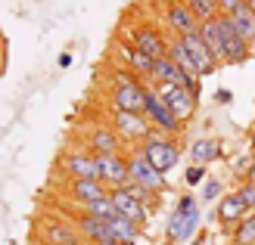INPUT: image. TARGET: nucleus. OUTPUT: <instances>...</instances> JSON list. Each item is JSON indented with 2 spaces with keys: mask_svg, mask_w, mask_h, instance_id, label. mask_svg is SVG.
I'll use <instances>...</instances> for the list:
<instances>
[{
  "mask_svg": "<svg viewBox=\"0 0 255 245\" xmlns=\"http://www.w3.org/2000/svg\"><path fill=\"white\" fill-rule=\"evenodd\" d=\"M112 84H109V106L116 109H128V112H143L146 102V81L128 66H112Z\"/></svg>",
  "mask_w": 255,
  "mask_h": 245,
  "instance_id": "nucleus-1",
  "label": "nucleus"
},
{
  "mask_svg": "<svg viewBox=\"0 0 255 245\" xmlns=\"http://www.w3.org/2000/svg\"><path fill=\"white\" fill-rule=\"evenodd\" d=\"M199 221H202V211H199L196 196L184 192V196L177 199V205H174L168 224H165V245L190 242V239L199 233Z\"/></svg>",
  "mask_w": 255,
  "mask_h": 245,
  "instance_id": "nucleus-2",
  "label": "nucleus"
},
{
  "mask_svg": "<svg viewBox=\"0 0 255 245\" xmlns=\"http://www.w3.org/2000/svg\"><path fill=\"white\" fill-rule=\"evenodd\" d=\"M143 156L152 162V167H159L162 174H171L177 164H181V156H184V146H181V137H171V134H159L152 131L143 143Z\"/></svg>",
  "mask_w": 255,
  "mask_h": 245,
  "instance_id": "nucleus-3",
  "label": "nucleus"
},
{
  "mask_svg": "<svg viewBox=\"0 0 255 245\" xmlns=\"http://www.w3.org/2000/svg\"><path fill=\"white\" fill-rule=\"evenodd\" d=\"M128 41H131L137 50H143L146 56L159 59V56H168V41H171V31L159 22H137L128 28Z\"/></svg>",
  "mask_w": 255,
  "mask_h": 245,
  "instance_id": "nucleus-4",
  "label": "nucleus"
},
{
  "mask_svg": "<svg viewBox=\"0 0 255 245\" xmlns=\"http://www.w3.org/2000/svg\"><path fill=\"white\" fill-rule=\"evenodd\" d=\"M109 124L116 127V134L125 140V146H140L152 134V124L143 112H128V109L109 106Z\"/></svg>",
  "mask_w": 255,
  "mask_h": 245,
  "instance_id": "nucleus-5",
  "label": "nucleus"
},
{
  "mask_svg": "<svg viewBox=\"0 0 255 245\" xmlns=\"http://www.w3.org/2000/svg\"><path fill=\"white\" fill-rule=\"evenodd\" d=\"M168 174H162L159 167H152V162L143 156V149L140 146H128V180H134V183L146 186L149 192H162L168 189Z\"/></svg>",
  "mask_w": 255,
  "mask_h": 245,
  "instance_id": "nucleus-6",
  "label": "nucleus"
},
{
  "mask_svg": "<svg viewBox=\"0 0 255 245\" xmlns=\"http://www.w3.org/2000/svg\"><path fill=\"white\" fill-rule=\"evenodd\" d=\"M156 87V93L168 102V109L177 115V121H181L184 127L196 118V109H199V96L193 93L190 87L184 84H168V81H162V84H152Z\"/></svg>",
  "mask_w": 255,
  "mask_h": 245,
  "instance_id": "nucleus-7",
  "label": "nucleus"
},
{
  "mask_svg": "<svg viewBox=\"0 0 255 245\" xmlns=\"http://www.w3.org/2000/svg\"><path fill=\"white\" fill-rule=\"evenodd\" d=\"M143 115L149 118L152 124V131H159V134H171V137H181L187 127L177 121V115L168 109V102H165L159 93H156V87L146 84V102H143Z\"/></svg>",
  "mask_w": 255,
  "mask_h": 245,
  "instance_id": "nucleus-8",
  "label": "nucleus"
},
{
  "mask_svg": "<svg viewBox=\"0 0 255 245\" xmlns=\"http://www.w3.org/2000/svg\"><path fill=\"white\" fill-rule=\"evenodd\" d=\"M215 22H218L221 44H224V66H243V62H249L252 59V44L234 28L231 16H227V12H218Z\"/></svg>",
  "mask_w": 255,
  "mask_h": 245,
  "instance_id": "nucleus-9",
  "label": "nucleus"
},
{
  "mask_svg": "<svg viewBox=\"0 0 255 245\" xmlns=\"http://www.w3.org/2000/svg\"><path fill=\"white\" fill-rule=\"evenodd\" d=\"M162 25L171 34H193L199 31V19L193 16V9L187 6V0H162Z\"/></svg>",
  "mask_w": 255,
  "mask_h": 245,
  "instance_id": "nucleus-10",
  "label": "nucleus"
},
{
  "mask_svg": "<svg viewBox=\"0 0 255 245\" xmlns=\"http://www.w3.org/2000/svg\"><path fill=\"white\" fill-rule=\"evenodd\" d=\"M59 171L66 174V180H81V177H97L100 180V167H97V156L87 146L78 149H66L59 159Z\"/></svg>",
  "mask_w": 255,
  "mask_h": 245,
  "instance_id": "nucleus-11",
  "label": "nucleus"
},
{
  "mask_svg": "<svg viewBox=\"0 0 255 245\" xmlns=\"http://www.w3.org/2000/svg\"><path fill=\"white\" fill-rule=\"evenodd\" d=\"M84 146L94 152V156H112V152H128L125 140L116 134V127L109 121H97L91 124V131L84 134Z\"/></svg>",
  "mask_w": 255,
  "mask_h": 245,
  "instance_id": "nucleus-12",
  "label": "nucleus"
},
{
  "mask_svg": "<svg viewBox=\"0 0 255 245\" xmlns=\"http://www.w3.org/2000/svg\"><path fill=\"white\" fill-rule=\"evenodd\" d=\"M109 196H112V202H116V211H119V214L131 217V221H134V224H140V227L149 221L152 205H146L143 199H137L128 186H112V189H109Z\"/></svg>",
  "mask_w": 255,
  "mask_h": 245,
  "instance_id": "nucleus-13",
  "label": "nucleus"
},
{
  "mask_svg": "<svg viewBox=\"0 0 255 245\" xmlns=\"http://www.w3.org/2000/svg\"><path fill=\"white\" fill-rule=\"evenodd\" d=\"M181 41H184V47H187V53L193 56V62H196L199 78H209V75H215V72L221 69V62L215 59V53L209 50V44L202 41L199 31H193V34H181Z\"/></svg>",
  "mask_w": 255,
  "mask_h": 245,
  "instance_id": "nucleus-14",
  "label": "nucleus"
},
{
  "mask_svg": "<svg viewBox=\"0 0 255 245\" xmlns=\"http://www.w3.org/2000/svg\"><path fill=\"white\" fill-rule=\"evenodd\" d=\"M249 214V205L243 202V196H240L237 189H231V192H224V196L218 199V208H215V221L221 224V230H231L243 221V217Z\"/></svg>",
  "mask_w": 255,
  "mask_h": 245,
  "instance_id": "nucleus-15",
  "label": "nucleus"
},
{
  "mask_svg": "<svg viewBox=\"0 0 255 245\" xmlns=\"http://www.w3.org/2000/svg\"><path fill=\"white\" fill-rule=\"evenodd\" d=\"M37 236H41V245H84V236L78 233V227L66 221H44Z\"/></svg>",
  "mask_w": 255,
  "mask_h": 245,
  "instance_id": "nucleus-16",
  "label": "nucleus"
},
{
  "mask_svg": "<svg viewBox=\"0 0 255 245\" xmlns=\"http://www.w3.org/2000/svg\"><path fill=\"white\" fill-rule=\"evenodd\" d=\"M116 53L122 56V66H128L137 78H143L146 84H152V62H156L152 56H146L143 50H137L131 41H119L116 44Z\"/></svg>",
  "mask_w": 255,
  "mask_h": 245,
  "instance_id": "nucleus-17",
  "label": "nucleus"
},
{
  "mask_svg": "<svg viewBox=\"0 0 255 245\" xmlns=\"http://www.w3.org/2000/svg\"><path fill=\"white\" fill-rule=\"evenodd\" d=\"M100 167V180L112 189V186H125L128 183V152H112V156H97Z\"/></svg>",
  "mask_w": 255,
  "mask_h": 245,
  "instance_id": "nucleus-18",
  "label": "nucleus"
},
{
  "mask_svg": "<svg viewBox=\"0 0 255 245\" xmlns=\"http://www.w3.org/2000/svg\"><path fill=\"white\" fill-rule=\"evenodd\" d=\"M75 227H78V233L84 236V242H103V245H116V233H112L109 221L103 217H91V214H78L75 217Z\"/></svg>",
  "mask_w": 255,
  "mask_h": 245,
  "instance_id": "nucleus-19",
  "label": "nucleus"
},
{
  "mask_svg": "<svg viewBox=\"0 0 255 245\" xmlns=\"http://www.w3.org/2000/svg\"><path fill=\"white\" fill-rule=\"evenodd\" d=\"M66 192L75 205H84V202H94L100 196H109V186L97 177H81V180H66Z\"/></svg>",
  "mask_w": 255,
  "mask_h": 245,
  "instance_id": "nucleus-20",
  "label": "nucleus"
},
{
  "mask_svg": "<svg viewBox=\"0 0 255 245\" xmlns=\"http://www.w3.org/2000/svg\"><path fill=\"white\" fill-rule=\"evenodd\" d=\"M187 156L193 164H215L218 159H224V143L218 137H196L193 143L187 146Z\"/></svg>",
  "mask_w": 255,
  "mask_h": 245,
  "instance_id": "nucleus-21",
  "label": "nucleus"
},
{
  "mask_svg": "<svg viewBox=\"0 0 255 245\" xmlns=\"http://www.w3.org/2000/svg\"><path fill=\"white\" fill-rule=\"evenodd\" d=\"M109 227H112V233H116V239H119L122 245H137V242H140V233H143V227L134 224L131 217H125V214L109 217Z\"/></svg>",
  "mask_w": 255,
  "mask_h": 245,
  "instance_id": "nucleus-22",
  "label": "nucleus"
},
{
  "mask_svg": "<svg viewBox=\"0 0 255 245\" xmlns=\"http://www.w3.org/2000/svg\"><path fill=\"white\" fill-rule=\"evenodd\" d=\"M227 16H231L234 28H237L240 34H243L249 44H255V9L243 3V6H237L234 12H227Z\"/></svg>",
  "mask_w": 255,
  "mask_h": 245,
  "instance_id": "nucleus-23",
  "label": "nucleus"
},
{
  "mask_svg": "<svg viewBox=\"0 0 255 245\" xmlns=\"http://www.w3.org/2000/svg\"><path fill=\"white\" fill-rule=\"evenodd\" d=\"M199 34H202V41L209 44V50L215 53V59L224 66V44H221V31H218V22L209 19V22H202L199 25Z\"/></svg>",
  "mask_w": 255,
  "mask_h": 245,
  "instance_id": "nucleus-24",
  "label": "nucleus"
},
{
  "mask_svg": "<svg viewBox=\"0 0 255 245\" xmlns=\"http://www.w3.org/2000/svg\"><path fill=\"white\" fill-rule=\"evenodd\" d=\"M78 211L81 214H91V217H103V221H109V217H116V202H112V196H100L94 202H84L78 205Z\"/></svg>",
  "mask_w": 255,
  "mask_h": 245,
  "instance_id": "nucleus-25",
  "label": "nucleus"
},
{
  "mask_svg": "<svg viewBox=\"0 0 255 245\" xmlns=\"http://www.w3.org/2000/svg\"><path fill=\"white\" fill-rule=\"evenodd\" d=\"M231 245H255V211H249L231 230Z\"/></svg>",
  "mask_w": 255,
  "mask_h": 245,
  "instance_id": "nucleus-26",
  "label": "nucleus"
},
{
  "mask_svg": "<svg viewBox=\"0 0 255 245\" xmlns=\"http://www.w3.org/2000/svg\"><path fill=\"white\" fill-rule=\"evenodd\" d=\"M187 6L193 9V16L199 19V22H209V19H215L218 16V0H187Z\"/></svg>",
  "mask_w": 255,
  "mask_h": 245,
  "instance_id": "nucleus-27",
  "label": "nucleus"
},
{
  "mask_svg": "<svg viewBox=\"0 0 255 245\" xmlns=\"http://www.w3.org/2000/svg\"><path fill=\"white\" fill-rule=\"evenodd\" d=\"M224 196V183L218 177H206V183H202V202H218Z\"/></svg>",
  "mask_w": 255,
  "mask_h": 245,
  "instance_id": "nucleus-28",
  "label": "nucleus"
},
{
  "mask_svg": "<svg viewBox=\"0 0 255 245\" xmlns=\"http://www.w3.org/2000/svg\"><path fill=\"white\" fill-rule=\"evenodd\" d=\"M206 177H209L206 164H190L187 171H184V183L187 186H199V183H206Z\"/></svg>",
  "mask_w": 255,
  "mask_h": 245,
  "instance_id": "nucleus-29",
  "label": "nucleus"
},
{
  "mask_svg": "<svg viewBox=\"0 0 255 245\" xmlns=\"http://www.w3.org/2000/svg\"><path fill=\"white\" fill-rule=\"evenodd\" d=\"M252 162H255V152H246V156H240V159L234 162V177H240V183H243V180L249 177Z\"/></svg>",
  "mask_w": 255,
  "mask_h": 245,
  "instance_id": "nucleus-30",
  "label": "nucleus"
},
{
  "mask_svg": "<svg viewBox=\"0 0 255 245\" xmlns=\"http://www.w3.org/2000/svg\"><path fill=\"white\" fill-rule=\"evenodd\" d=\"M237 192L243 196V202L249 205V211H255V180H243V183L237 186Z\"/></svg>",
  "mask_w": 255,
  "mask_h": 245,
  "instance_id": "nucleus-31",
  "label": "nucleus"
},
{
  "mask_svg": "<svg viewBox=\"0 0 255 245\" xmlns=\"http://www.w3.org/2000/svg\"><path fill=\"white\" fill-rule=\"evenodd\" d=\"M237 6H243V0H218V9L221 12H234Z\"/></svg>",
  "mask_w": 255,
  "mask_h": 245,
  "instance_id": "nucleus-32",
  "label": "nucleus"
},
{
  "mask_svg": "<svg viewBox=\"0 0 255 245\" xmlns=\"http://www.w3.org/2000/svg\"><path fill=\"white\" fill-rule=\"evenodd\" d=\"M209 242V236H206V230H202V233H196L193 239H190V245H206Z\"/></svg>",
  "mask_w": 255,
  "mask_h": 245,
  "instance_id": "nucleus-33",
  "label": "nucleus"
},
{
  "mask_svg": "<svg viewBox=\"0 0 255 245\" xmlns=\"http://www.w3.org/2000/svg\"><path fill=\"white\" fill-rule=\"evenodd\" d=\"M72 66V53H62L59 56V69H69Z\"/></svg>",
  "mask_w": 255,
  "mask_h": 245,
  "instance_id": "nucleus-34",
  "label": "nucleus"
},
{
  "mask_svg": "<svg viewBox=\"0 0 255 245\" xmlns=\"http://www.w3.org/2000/svg\"><path fill=\"white\" fill-rule=\"evenodd\" d=\"M215 99H218V102H231L234 96H231V90H218V96H215Z\"/></svg>",
  "mask_w": 255,
  "mask_h": 245,
  "instance_id": "nucleus-35",
  "label": "nucleus"
},
{
  "mask_svg": "<svg viewBox=\"0 0 255 245\" xmlns=\"http://www.w3.org/2000/svg\"><path fill=\"white\" fill-rule=\"evenodd\" d=\"M249 152H255V127L249 131Z\"/></svg>",
  "mask_w": 255,
  "mask_h": 245,
  "instance_id": "nucleus-36",
  "label": "nucleus"
},
{
  "mask_svg": "<svg viewBox=\"0 0 255 245\" xmlns=\"http://www.w3.org/2000/svg\"><path fill=\"white\" fill-rule=\"evenodd\" d=\"M246 180H255V162H252V167H249V177Z\"/></svg>",
  "mask_w": 255,
  "mask_h": 245,
  "instance_id": "nucleus-37",
  "label": "nucleus"
},
{
  "mask_svg": "<svg viewBox=\"0 0 255 245\" xmlns=\"http://www.w3.org/2000/svg\"><path fill=\"white\" fill-rule=\"evenodd\" d=\"M243 3H246V6H252V9H255V0H243Z\"/></svg>",
  "mask_w": 255,
  "mask_h": 245,
  "instance_id": "nucleus-38",
  "label": "nucleus"
}]
</instances>
